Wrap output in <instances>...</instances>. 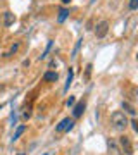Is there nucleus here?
<instances>
[{
    "label": "nucleus",
    "instance_id": "obj_1",
    "mask_svg": "<svg viewBox=\"0 0 138 155\" xmlns=\"http://www.w3.org/2000/svg\"><path fill=\"white\" fill-rule=\"evenodd\" d=\"M110 124H112V127L117 129V131H124V129L130 126V124H128V116L123 110L112 112V114H110Z\"/></svg>",
    "mask_w": 138,
    "mask_h": 155
},
{
    "label": "nucleus",
    "instance_id": "obj_2",
    "mask_svg": "<svg viewBox=\"0 0 138 155\" xmlns=\"http://www.w3.org/2000/svg\"><path fill=\"white\" fill-rule=\"evenodd\" d=\"M119 148H121L123 155H133L135 152H133V143H131V138L130 136H126V134H121L119 136Z\"/></svg>",
    "mask_w": 138,
    "mask_h": 155
},
{
    "label": "nucleus",
    "instance_id": "obj_3",
    "mask_svg": "<svg viewBox=\"0 0 138 155\" xmlns=\"http://www.w3.org/2000/svg\"><path fill=\"white\" fill-rule=\"evenodd\" d=\"M72 126H74V119L72 117H66V119H62L57 126H55V131L57 133H67V131H71Z\"/></svg>",
    "mask_w": 138,
    "mask_h": 155
},
{
    "label": "nucleus",
    "instance_id": "obj_4",
    "mask_svg": "<svg viewBox=\"0 0 138 155\" xmlns=\"http://www.w3.org/2000/svg\"><path fill=\"white\" fill-rule=\"evenodd\" d=\"M109 31V21H100L97 26H95V36L97 38H104Z\"/></svg>",
    "mask_w": 138,
    "mask_h": 155
},
{
    "label": "nucleus",
    "instance_id": "obj_5",
    "mask_svg": "<svg viewBox=\"0 0 138 155\" xmlns=\"http://www.w3.org/2000/svg\"><path fill=\"white\" fill-rule=\"evenodd\" d=\"M107 150H109V155H123L117 141H114V140H110V138L107 140Z\"/></svg>",
    "mask_w": 138,
    "mask_h": 155
},
{
    "label": "nucleus",
    "instance_id": "obj_6",
    "mask_svg": "<svg viewBox=\"0 0 138 155\" xmlns=\"http://www.w3.org/2000/svg\"><path fill=\"white\" fill-rule=\"evenodd\" d=\"M85 107H86L85 100L79 102V104H76V105H72V117H74V119H76V117H81L83 112H85Z\"/></svg>",
    "mask_w": 138,
    "mask_h": 155
},
{
    "label": "nucleus",
    "instance_id": "obj_7",
    "mask_svg": "<svg viewBox=\"0 0 138 155\" xmlns=\"http://www.w3.org/2000/svg\"><path fill=\"white\" fill-rule=\"evenodd\" d=\"M123 110H124L126 116H131V117L136 116V110H135V107H133L130 102H123Z\"/></svg>",
    "mask_w": 138,
    "mask_h": 155
},
{
    "label": "nucleus",
    "instance_id": "obj_8",
    "mask_svg": "<svg viewBox=\"0 0 138 155\" xmlns=\"http://www.w3.org/2000/svg\"><path fill=\"white\" fill-rule=\"evenodd\" d=\"M14 21H16V16H14L12 12L7 11L5 14H4V26H12V24H14Z\"/></svg>",
    "mask_w": 138,
    "mask_h": 155
},
{
    "label": "nucleus",
    "instance_id": "obj_9",
    "mask_svg": "<svg viewBox=\"0 0 138 155\" xmlns=\"http://www.w3.org/2000/svg\"><path fill=\"white\" fill-rule=\"evenodd\" d=\"M57 79H59V74H57V72H54V71H47L43 74V81H57Z\"/></svg>",
    "mask_w": 138,
    "mask_h": 155
},
{
    "label": "nucleus",
    "instance_id": "obj_10",
    "mask_svg": "<svg viewBox=\"0 0 138 155\" xmlns=\"http://www.w3.org/2000/svg\"><path fill=\"white\" fill-rule=\"evenodd\" d=\"M29 116H31V105H24L22 107V112H21V117L26 121V119H29Z\"/></svg>",
    "mask_w": 138,
    "mask_h": 155
},
{
    "label": "nucleus",
    "instance_id": "obj_11",
    "mask_svg": "<svg viewBox=\"0 0 138 155\" xmlns=\"http://www.w3.org/2000/svg\"><path fill=\"white\" fill-rule=\"evenodd\" d=\"M19 45H21V43H19V41H16V43H14L11 48H9V52H5V57H12V55H14L17 50H19Z\"/></svg>",
    "mask_w": 138,
    "mask_h": 155
},
{
    "label": "nucleus",
    "instance_id": "obj_12",
    "mask_svg": "<svg viewBox=\"0 0 138 155\" xmlns=\"http://www.w3.org/2000/svg\"><path fill=\"white\" fill-rule=\"evenodd\" d=\"M67 14H69V11H67V9H61V11H59V17H57V21L64 22V21H66V17H67Z\"/></svg>",
    "mask_w": 138,
    "mask_h": 155
},
{
    "label": "nucleus",
    "instance_id": "obj_13",
    "mask_svg": "<svg viewBox=\"0 0 138 155\" xmlns=\"http://www.w3.org/2000/svg\"><path fill=\"white\" fill-rule=\"evenodd\" d=\"M24 131H26V126H19L16 129V133H14V136H12V141H16L17 138H19V136H21L22 133H24Z\"/></svg>",
    "mask_w": 138,
    "mask_h": 155
},
{
    "label": "nucleus",
    "instance_id": "obj_14",
    "mask_svg": "<svg viewBox=\"0 0 138 155\" xmlns=\"http://www.w3.org/2000/svg\"><path fill=\"white\" fill-rule=\"evenodd\" d=\"M71 81H72V69H69V74H67V81H66V88H64V91H67V90H69Z\"/></svg>",
    "mask_w": 138,
    "mask_h": 155
},
{
    "label": "nucleus",
    "instance_id": "obj_15",
    "mask_svg": "<svg viewBox=\"0 0 138 155\" xmlns=\"http://www.w3.org/2000/svg\"><path fill=\"white\" fill-rule=\"evenodd\" d=\"M138 7V0H130V11H136Z\"/></svg>",
    "mask_w": 138,
    "mask_h": 155
},
{
    "label": "nucleus",
    "instance_id": "obj_16",
    "mask_svg": "<svg viewBox=\"0 0 138 155\" xmlns=\"http://www.w3.org/2000/svg\"><path fill=\"white\" fill-rule=\"evenodd\" d=\"M128 124H131V127H133V131H135V133L138 131V126H136V121H135V119H131V121H128Z\"/></svg>",
    "mask_w": 138,
    "mask_h": 155
},
{
    "label": "nucleus",
    "instance_id": "obj_17",
    "mask_svg": "<svg viewBox=\"0 0 138 155\" xmlns=\"http://www.w3.org/2000/svg\"><path fill=\"white\" fill-rule=\"evenodd\" d=\"M50 48H52V41H49V45H47V48H45V52H43V55H40V59H43V57L49 54V50H50Z\"/></svg>",
    "mask_w": 138,
    "mask_h": 155
},
{
    "label": "nucleus",
    "instance_id": "obj_18",
    "mask_svg": "<svg viewBox=\"0 0 138 155\" xmlns=\"http://www.w3.org/2000/svg\"><path fill=\"white\" fill-rule=\"evenodd\" d=\"M90 74H92V64H88V66H86V74H85V79H88Z\"/></svg>",
    "mask_w": 138,
    "mask_h": 155
},
{
    "label": "nucleus",
    "instance_id": "obj_19",
    "mask_svg": "<svg viewBox=\"0 0 138 155\" xmlns=\"http://www.w3.org/2000/svg\"><path fill=\"white\" fill-rule=\"evenodd\" d=\"M74 105V97H69V100H67V107H72Z\"/></svg>",
    "mask_w": 138,
    "mask_h": 155
},
{
    "label": "nucleus",
    "instance_id": "obj_20",
    "mask_svg": "<svg viewBox=\"0 0 138 155\" xmlns=\"http://www.w3.org/2000/svg\"><path fill=\"white\" fill-rule=\"evenodd\" d=\"M61 2H62V4H66V5H67V4H71V0H61Z\"/></svg>",
    "mask_w": 138,
    "mask_h": 155
},
{
    "label": "nucleus",
    "instance_id": "obj_21",
    "mask_svg": "<svg viewBox=\"0 0 138 155\" xmlns=\"http://www.w3.org/2000/svg\"><path fill=\"white\" fill-rule=\"evenodd\" d=\"M2 90H4V84H0V91H2Z\"/></svg>",
    "mask_w": 138,
    "mask_h": 155
},
{
    "label": "nucleus",
    "instance_id": "obj_22",
    "mask_svg": "<svg viewBox=\"0 0 138 155\" xmlns=\"http://www.w3.org/2000/svg\"><path fill=\"white\" fill-rule=\"evenodd\" d=\"M22 155H24V153H22Z\"/></svg>",
    "mask_w": 138,
    "mask_h": 155
}]
</instances>
